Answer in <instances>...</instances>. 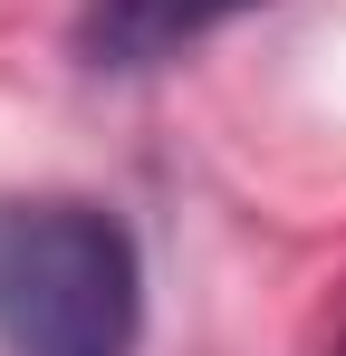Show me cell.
Returning <instances> with one entry per match:
<instances>
[{"mask_svg": "<svg viewBox=\"0 0 346 356\" xmlns=\"http://www.w3.org/2000/svg\"><path fill=\"white\" fill-rule=\"evenodd\" d=\"M145 260L106 202H0V356H135Z\"/></svg>", "mask_w": 346, "mask_h": 356, "instance_id": "obj_1", "label": "cell"}, {"mask_svg": "<svg viewBox=\"0 0 346 356\" xmlns=\"http://www.w3.org/2000/svg\"><path fill=\"white\" fill-rule=\"evenodd\" d=\"M260 0H87L77 10V49L87 67H154L173 49H192L202 29H222Z\"/></svg>", "mask_w": 346, "mask_h": 356, "instance_id": "obj_2", "label": "cell"}]
</instances>
